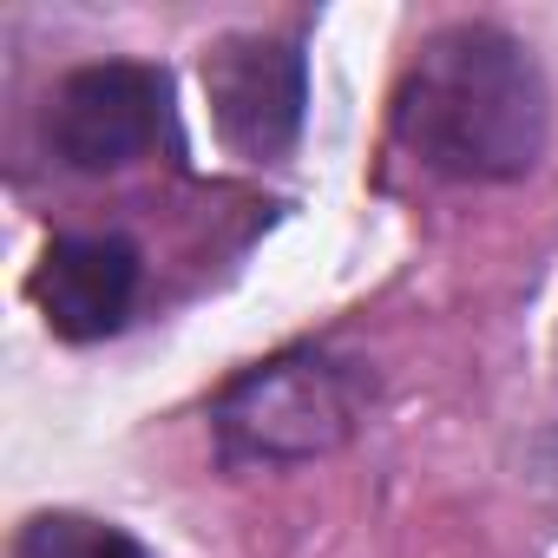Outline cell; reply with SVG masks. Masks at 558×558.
<instances>
[{
	"label": "cell",
	"instance_id": "1",
	"mask_svg": "<svg viewBox=\"0 0 558 558\" xmlns=\"http://www.w3.org/2000/svg\"><path fill=\"white\" fill-rule=\"evenodd\" d=\"M551 99L525 40L486 21H453L421 40L395 86V138L427 171L460 184L525 178L545 151Z\"/></svg>",
	"mask_w": 558,
	"mask_h": 558
},
{
	"label": "cell",
	"instance_id": "2",
	"mask_svg": "<svg viewBox=\"0 0 558 558\" xmlns=\"http://www.w3.org/2000/svg\"><path fill=\"white\" fill-rule=\"evenodd\" d=\"M368 395H375V375L355 355L310 342L243 368L217 395L210 434L223 466H296L349 447V434L368 414Z\"/></svg>",
	"mask_w": 558,
	"mask_h": 558
},
{
	"label": "cell",
	"instance_id": "3",
	"mask_svg": "<svg viewBox=\"0 0 558 558\" xmlns=\"http://www.w3.org/2000/svg\"><path fill=\"white\" fill-rule=\"evenodd\" d=\"M171 132V73L145 60H99L60 80L47 145L66 171H125Z\"/></svg>",
	"mask_w": 558,
	"mask_h": 558
},
{
	"label": "cell",
	"instance_id": "4",
	"mask_svg": "<svg viewBox=\"0 0 558 558\" xmlns=\"http://www.w3.org/2000/svg\"><path fill=\"white\" fill-rule=\"evenodd\" d=\"M204 93L217 138L269 165L303 138V106H310V60L296 40H269V34H230L204 53Z\"/></svg>",
	"mask_w": 558,
	"mask_h": 558
},
{
	"label": "cell",
	"instance_id": "5",
	"mask_svg": "<svg viewBox=\"0 0 558 558\" xmlns=\"http://www.w3.org/2000/svg\"><path fill=\"white\" fill-rule=\"evenodd\" d=\"M138 243L119 230H80L53 236L40 269H34V303L60 342H106L125 329L138 303Z\"/></svg>",
	"mask_w": 558,
	"mask_h": 558
},
{
	"label": "cell",
	"instance_id": "6",
	"mask_svg": "<svg viewBox=\"0 0 558 558\" xmlns=\"http://www.w3.org/2000/svg\"><path fill=\"white\" fill-rule=\"evenodd\" d=\"M14 558H151L125 525L86 512H34L14 538Z\"/></svg>",
	"mask_w": 558,
	"mask_h": 558
}]
</instances>
